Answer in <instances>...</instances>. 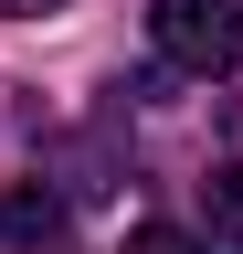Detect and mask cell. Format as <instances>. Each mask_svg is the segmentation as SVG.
Returning <instances> with one entry per match:
<instances>
[{"mask_svg": "<svg viewBox=\"0 0 243 254\" xmlns=\"http://www.w3.org/2000/svg\"><path fill=\"white\" fill-rule=\"evenodd\" d=\"M148 43L169 74H233L243 64V0H148Z\"/></svg>", "mask_w": 243, "mask_h": 254, "instance_id": "obj_1", "label": "cell"}, {"mask_svg": "<svg viewBox=\"0 0 243 254\" xmlns=\"http://www.w3.org/2000/svg\"><path fill=\"white\" fill-rule=\"evenodd\" d=\"M53 233H64V201H53L43 180H11V190H0V244H11V254H43Z\"/></svg>", "mask_w": 243, "mask_h": 254, "instance_id": "obj_2", "label": "cell"}, {"mask_svg": "<svg viewBox=\"0 0 243 254\" xmlns=\"http://www.w3.org/2000/svg\"><path fill=\"white\" fill-rule=\"evenodd\" d=\"M201 190H211V222H222V233H243V159H233V170H211Z\"/></svg>", "mask_w": 243, "mask_h": 254, "instance_id": "obj_3", "label": "cell"}, {"mask_svg": "<svg viewBox=\"0 0 243 254\" xmlns=\"http://www.w3.org/2000/svg\"><path fill=\"white\" fill-rule=\"evenodd\" d=\"M127 254H211V244H201V233H180V222H138Z\"/></svg>", "mask_w": 243, "mask_h": 254, "instance_id": "obj_4", "label": "cell"}, {"mask_svg": "<svg viewBox=\"0 0 243 254\" xmlns=\"http://www.w3.org/2000/svg\"><path fill=\"white\" fill-rule=\"evenodd\" d=\"M32 11H64V0H0V21H32Z\"/></svg>", "mask_w": 243, "mask_h": 254, "instance_id": "obj_5", "label": "cell"}]
</instances>
